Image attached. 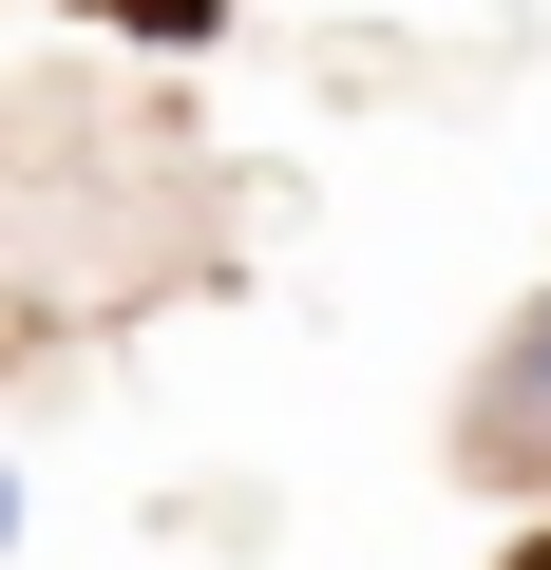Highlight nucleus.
I'll return each mask as SVG.
<instances>
[{
    "mask_svg": "<svg viewBox=\"0 0 551 570\" xmlns=\"http://www.w3.org/2000/svg\"><path fill=\"white\" fill-rule=\"evenodd\" d=\"M96 20H134V39H209V0H96Z\"/></svg>",
    "mask_w": 551,
    "mask_h": 570,
    "instance_id": "f03ea898",
    "label": "nucleus"
},
{
    "mask_svg": "<svg viewBox=\"0 0 551 570\" xmlns=\"http://www.w3.org/2000/svg\"><path fill=\"white\" fill-rule=\"evenodd\" d=\"M456 475H494V494L551 475V305H513V343L475 362V400H456Z\"/></svg>",
    "mask_w": 551,
    "mask_h": 570,
    "instance_id": "f257e3e1",
    "label": "nucleus"
},
{
    "mask_svg": "<svg viewBox=\"0 0 551 570\" xmlns=\"http://www.w3.org/2000/svg\"><path fill=\"white\" fill-rule=\"evenodd\" d=\"M0 551H20V475H0Z\"/></svg>",
    "mask_w": 551,
    "mask_h": 570,
    "instance_id": "20e7f679",
    "label": "nucleus"
},
{
    "mask_svg": "<svg viewBox=\"0 0 551 570\" xmlns=\"http://www.w3.org/2000/svg\"><path fill=\"white\" fill-rule=\"evenodd\" d=\"M494 570H551V532H513V551H494Z\"/></svg>",
    "mask_w": 551,
    "mask_h": 570,
    "instance_id": "7ed1b4c3",
    "label": "nucleus"
}]
</instances>
